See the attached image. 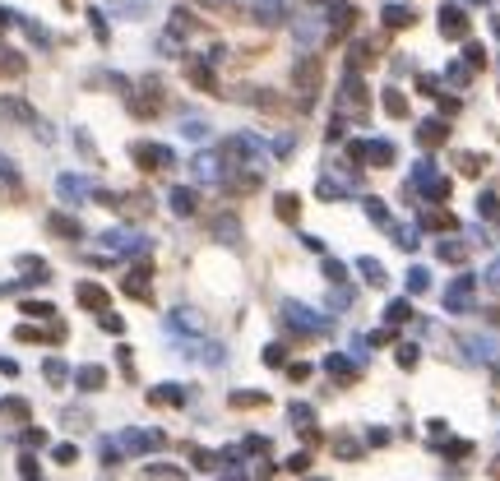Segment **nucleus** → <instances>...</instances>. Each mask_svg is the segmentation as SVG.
<instances>
[{"mask_svg": "<svg viewBox=\"0 0 500 481\" xmlns=\"http://www.w3.org/2000/svg\"><path fill=\"white\" fill-rule=\"evenodd\" d=\"M282 324L292 328V333H301V338H315L320 328H329V320L315 315L311 306H301V301H282Z\"/></svg>", "mask_w": 500, "mask_h": 481, "instance_id": "1", "label": "nucleus"}, {"mask_svg": "<svg viewBox=\"0 0 500 481\" xmlns=\"http://www.w3.org/2000/svg\"><path fill=\"white\" fill-rule=\"evenodd\" d=\"M130 157H135V167H144V171H172L176 167V153L167 148V144H148V139H140L135 148H130Z\"/></svg>", "mask_w": 500, "mask_h": 481, "instance_id": "2", "label": "nucleus"}, {"mask_svg": "<svg viewBox=\"0 0 500 481\" xmlns=\"http://www.w3.org/2000/svg\"><path fill=\"white\" fill-rule=\"evenodd\" d=\"M472 296H477V278H472V273L454 278L450 287H445V311H450V315H463V311H472Z\"/></svg>", "mask_w": 500, "mask_h": 481, "instance_id": "3", "label": "nucleus"}, {"mask_svg": "<svg viewBox=\"0 0 500 481\" xmlns=\"http://www.w3.org/2000/svg\"><path fill=\"white\" fill-rule=\"evenodd\" d=\"M116 444H121L125 453H135V458H140V453L162 449V444H167V435H162V431H125L121 440H116Z\"/></svg>", "mask_w": 500, "mask_h": 481, "instance_id": "4", "label": "nucleus"}, {"mask_svg": "<svg viewBox=\"0 0 500 481\" xmlns=\"http://www.w3.org/2000/svg\"><path fill=\"white\" fill-rule=\"evenodd\" d=\"M102 246H107L111 255H148V241H144L140 232H121V227L102 236Z\"/></svg>", "mask_w": 500, "mask_h": 481, "instance_id": "5", "label": "nucleus"}, {"mask_svg": "<svg viewBox=\"0 0 500 481\" xmlns=\"http://www.w3.org/2000/svg\"><path fill=\"white\" fill-rule=\"evenodd\" d=\"M75 389H79V393H97V389H107V366L84 361V366L75 371Z\"/></svg>", "mask_w": 500, "mask_h": 481, "instance_id": "6", "label": "nucleus"}, {"mask_svg": "<svg viewBox=\"0 0 500 481\" xmlns=\"http://www.w3.org/2000/svg\"><path fill=\"white\" fill-rule=\"evenodd\" d=\"M75 301L84 306V311L102 315V311H107V287H102V282H79V287H75Z\"/></svg>", "mask_w": 500, "mask_h": 481, "instance_id": "7", "label": "nucleus"}, {"mask_svg": "<svg viewBox=\"0 0 500 481\" xmlns=\"http://www.w3.org/2000/svg\"><path fill=\"white\" fill-rule=\"evenodd\" d=\"M56 190H61L65 204H84L88 195H93V181H88V176H61V181H56Z\"/></svg>", "mask_w": 500, "mask_h": 481, "instance_id": "8", "label": "nucleus"}, {"mask_svg": "<svg viewBox=\"0 0 500 481\" xmlns=\"http://www.w3.org/2000/svg\"><path fill=\"white\" fill-rule=\"evenodd\" d=\"M0 417L10 421V426H28L32 421V403L28 398H19V393H10V398H0Z\"/></svg>", "mask_w": 500, "mask_h": 481, "instance_id": "9", "label": "nucleus"}, {"mask_svg": "<svg viewBox=\"0 0 500 481\" xmlns=\"http://www.w3.org/2000/svg\"><path fill=\"white\" fill-rule=\"evenodd\" d=\"M125 296H135V301H153V287H148V259H140V268L121 282Z\"/></svg>", "mask_w": 500, "mask_h": 481, "instance_id": "10", "label": "nucleus"}, {"mask_svg": "<svg viewBox=\"0 0 500 481\" xmlns=\"http://www.w3.org/2000/svg\"><path fill=\"white\" fill-rule=\"evenodd\" d=\"M190 393H186V384H153L148 389V407H181Z\"/></svg>", "mask_w": 500, "mask_h": 481, "instance_id": "11", "label": "nucleus"}, {"mask_svg": "<svg viewBox=\"0 0 500 481\" xmlns=\"http://www.w3.org/2000/svg\"><path fill=\"white\" fill-rule=\"evenodd\" d=\"M47 232L65 236V241H84V222L70 213H47Z\"/></svg>", "mask_w": 500, "mask_h": 481, "instance_id": "12", "label": "nucleus"}, {"mask_svg": "<svg viewBox=\"0 0 500 481\" xmlns=\"http://www.w3.org/2000/svg\"><path fill=\"white\" fill-rule=\"evenodd\" d=\"M167 204H172V213H176V217H195V208H200V190L176 186L172 195H167Z\"/></svg>", "mask_w": 500, "mask_h": 481, "instance_id": "13", "label": "nucleus"}, {"mask_svg": "<svg viewBox=\"0 0 500 481\" xmlns=\"http://www.w3.org/2000/svg\"><path fill=\"white\" fill-rule=\"evenodd\" d=\"M398 162V148L390 139H371L366 144V167H394Z\"/></svg>", "mask_w": 500, "mask_h": 481, "instance_id": "14", "label": "nucleus"}, {"mask_svg": "<svg viewBox=\"0 0 500 481\" xmlns=\"http://www.w3.org/2000/svg\"><path fill=\"white\" fill-rule=\"evenodd\" d=\"M407 320H412V301H407V296H394L390 306H385V324L398 328V324H407Z\"/></svg>", "mask_w": 500, "mask_h": 481, "instance_id": "15", "label": "nucleus"}, {"mask_svg": "<svg viewBox=\"0 0 500 481\" xmlns=\"http://www.w3.org/2000/svg\"><path fill=\"white\" fill-rule=\"evenodd\" d=\"M42 380H47L51 389H61L65 380H70V366H65L61 357H47V361H42Z\"/></svg>", "mask_w": 500, "mask_h": 481, "instance_id": "16", "label": "nucleus"}, {"mask_svg": "<svg viewBox=\"0 0 500 481\" xmlns=\"http://www.w3.org/2000/svg\"><path fill=\"white\" fill-rule=\"evenodd\" d=\"M417 139H422V148H440V144L450 139V130H445L440 121H426L422 130H417Z\"/></svg>", "mask_w": 500, "mask_h": 481, "instance_id": "17", "label": "nucleus"}, {"mask_svg": "<svg viewBox=\"0 0 500 481\" xmlns=\"http://www.w3.org/2000/svg\"><path fill=\"white\" fill-rule=\"evenodd\" d=\"M436 259H445V264H463V259H468V246H463V241H440Z\"/></svg>", "mask_w": 500, "mask_h": 481, "instance_id": "18", "label": "nucleus"}, {"mask_svg": "<svg viewBox=\"0 0 500 481\" xmlns=\"http://www.w3.org/2000/svg\"><path fill=\"white\" fill-rule=\"evenodd\" d=\"M325 371L334 375L338 384H352V380H357V371H352V361H347V357H329V361H325Z\"/></svg>", "mask_w": 500, "mask_h": 481, "instance_id": "19", "label": "nucleus"}, {"mask_svg": "<svg viewBox=\"0 0 500 481\" xmlns=\"http://www.w3.org/2000/svg\"><path fill=\"white\" fill-rule=\"evenodd\" d=\"M357 273L371 282V287H385V282H390V278H385V264H380V259H357Z\"/></svg>", "mask_w": 500, "mask_h": 481, "instance_id": "20", "label": "nucleus"}, {"mask_svg": "<svg viewBox=\"0 0 500 481\" xmlns=\"http://www.w3.org/2000/svg\"><path fill=\"white\" fill-rule=\"evenodd\" d=\"M167 328H172V333H195L200 320H195V311H172L167 315Z\"/></svg>", "mask_w": 500, "mask_h": 481, "instance_id": "21", "label": "nucleus"}, {"mask_svg": "<svg viewBox=\"0 0 500 481\" xmlns=\"http://www.w3.org/2000/svg\"><path fill=\"white\" fill-rule=\"evenodd\" d=\"M315 195H320V199H347V186L334 181V176H320V181H315Z\"/></svg>", "mask_w": 500, "mask_h": 481, "instance_id": "22", "label": "nucleus"}, {"mask_svg": "<svg viewBox=\"0 0 500 481\" xmlns=\"http://www.w3.org/2000/svg\"><path fill=\"white\" fill-rule=\"evenodd\" d=\"M422 222L431 227V232H450V227H454V213H450V208H426Z\"/></svg>", "mask_w": 500, "mask_h": 481, "instance_id": "23", "label": "nucleus"}, {"mask_svg": "<svg viewBox=\"0 0 500 481\" xmlns=\"http://www.w3.org/2000/svg\"><path fill=\"white\" fill-rule=\"evenodd\" d=\"M361 208H366V217H371V222H380V227H390V222H394L390 208H385V199H375V195H366V199H361Z\"/></svg>", "mask_w": 500, "mask_h": 481, "instance_id": "24", "label": "nucleus"}, {"mask_svg": "<svg viewBox=\"0 0 500 481\" xmlns=\"http://www.w3.org/2000/svg\"><path fill=\"white\" fill-rule=\"evenodd\" d=\"M390 232H394V241H398V250H407V255L422 246V241H417V227H412V222H403V227H394V222H390Z\"/></svg>", "mask_w": 500, "mask_h": 481, "instance_id": "25", "label": "nucleus"}, {"mask_svg": "<svg viewBox=\"0 0 500 481\" xmlns=\"http://www.w3.org/2000/svg\"><path fill=\"white\" fill-rule=\"evenodd\" d=\"M218 176H222L218 157H195V181H218Z\"/></svg>", "mask_w": 500, "mask_h": 481, "instance_id": "26", "label": "nucleus"}, {"mask_svg": "<svg viewBox=\"0 0 500 481\" xmlns=\"http://www.w3.org/2000/svg\"><path fill=\"white\" fill-rule=\"evenodd\" d=\"M334 453H338L343 463H352V458H361V444H357V435H338V440H334Z\"/></svg>", "mask_w": 500, "mask_h": 481, "instance_id": "27", "label": "nucleus"}, {"mask_svg": "<svg viewBox=\"0 0 500 481\" xmlns=\"http://www.w3.org/2000/svg\"><path fill=\"white\" fill-rule=\"evenodd\" d=\"M190 467H195V472H213V467H222V463H218L213 449H190Z\"/></svg>", "mask_w": 500, "mask_h": 481, "instance_id": "28", "label": "nucleus"}, {"mask_svg": "<svg viewBox=\"0 0 500 481\" xmlns=\"http://www.w3.org/2000/svg\"><path fill=\"white\" fill-rule=\"evenodd\" d=\"M445 458H472V440H445V444H436Z\"/></svg>", "mask_w": 500, "mask_h": 481, "instance_id": "29", "label": "nucleus"}, {"mask_svg": "<svg viewBox=\"0 0 500 481\" xmlns=\"http://www.w3.org/2000/svg\"><path fill=\"white\" fill-rule=\"evenodd\" d=\"M278 217H282V222H297V217H301V199H297V195H278Z\"/></svg>", "mask_w": 500, "mask_h": 481, "instance_id": "30", "label": "nucleus"}, {"mask_svg": "<svg viewBox=\"0 0 500 481\" xmlns=\"http://www.w3.org/2000/svg\"><path fill=\"white\" fill-rule=\"evenodd\" d=\"M407 292H412V296L431 292V273H426V268H407Z\"/></svg>", "mask_w": 500, "mask_h": 481, "instance_id": "31", "label": "nucleus"}, {"mask_svg": "<svg viewBox=\"0 0 500 481\" xmlns=\"http://www.w3.org/2000/svg\"><path fill=\"white\" fill-rule=\"evenodd\" d=\"M236 449H241V453H255V458H265V453L273 449V444H269L265 435H246V440H241V444H236Z\"/></svg>", "mask_w": 500, "mask_h": 481, "instance_id": "32", "label": "nucleus"}, {"mask_svg": "<svg viewBox=\"0 0 500 481\" xmlns=\"http://www.w3.org/2000/svg\"><path fill=\"white\" fill-rule=\"evenodd\" d=\"M213 236H222V241L232 246L236 236H241V227H236V217H213Z\"/></svg>", "mask_w": 500, "mask_h": 481, "instance_id": "33", "label": "nucleus"}, {"mask_svg": "<svg viewBox=\"0 0 500 481\" xmlns=\"http://www.w3.org/2000/svg\"><path fill=\"white\" fill-rule=\"evenodd\" d=\"M23 315L28 320H56V306L51 301H23Z\"/></svg>", "mask_w": 500, "mask_h": 481, "instance_id": "34", "label": "nucleus"}, {"mask_svg": "<svg viewBox=\"0 0 500 481\" xmlns=\"http://www.w3.org/2000/svg\"><path fill=\"white\" fill-rule=\"evenodd\" d=\"M269 403V393H246V389H236L232 393V407L241 412V407H265Z\"/></svg>", "mask_w": 500, "mask_h": 481, "instance_id": "35", "label": "nucleus"}, {"mask_svg": "<svg viewBox=\"0 0 500 481\" xmlns=\"http://www.w3.org/2000/svg\"><path fill=\"white\" fill-rule=\"evenodd\" d=\"M97 449H102V467H121L125 449H121V444H116V440H102V444H97Z\"/></svg>", "mask_w": 500, "mask_h": 481, "instance_id": "36", "label": "nucleus"}, {"mask_svg": "<svg viewBox=\"0 0 500 481\" xmlns=\"http://www.w3.org/2000/svg\"><path fill=\"white\" fill-rule=\"evenodd\" d=\"M287 417L297 421V431H306V426H315V407H306V403H292V407H287Z\"/></svg>", "mask_w": 500, "mask_h": 481, "instance_id": "37", "label": "nucleus"}, {"mask_svg": "<svg viewBox=\"0 0 500 481\" xmlns=\"http://www.w3.org/2000/svg\"><path fill=\"white\" fill-rule=\"evenodd\" d=\"M477 213H482L486 222H496V217H500V195H491V190H486L482 199H477Z\"/></svg>", "mask_w": 500, "mask_h": 481, "instance_id": "38", "label": "nucleus"}, {"mask_svg": "<svg viewBox=\"0 0 500 481\" xmlns=\"http://www.w3.org/2000/svg\"><path fill=\"white\" fill-rule=\"evenodd\" d=\"M440 28H445V37H463V28H468V23H463V14H459V10H445V23H440Z\"/></svg>", "mask_w": 500, "mask_h": 481, "instance_id": "39", "label": "nucleus"}, {"mask_svg": "<svg viewBox=\"0 0 500 481\" xmlns=\"http://www.w3.org/2000/svg\"><path fill=\"white\" fill-rule=\"evenodd\" d=\"M265 366H269V371L287 366V347H282V342H269V347H265Z\"/></svg>", "mask_w": 500, "mask_h": 481, "instance_id": "40", "label": "nucleus"}, {"mask_svg": "<svg viewBox=\"0 0 500 481\" xmlns=\"http://www.w3.org/2000/svg\"><path fill=\"white\" fill-rule=\"evenodd\" d=\"M19 477H23V481H42V467H37L32 453H19Z\"/></svg>", "mask_w": 500, "mask_h": 481, "instance_id": "41", "label": "nucleus"}, {"mask_svg": "<svg viewBox=\"0 0 500 481\" xmlns=\"http://www.w3.org/2000/svg\"><path fill=\"white\" fill-rule=\"evenodd\" d=\"M417 352H422V347H417V342H403V347H398V366H403V371H417Z\"/></svg>", "mask_w": 500, "mask_h": 481, "instance_id": "42", "label": "nucleus"}, {"mask_svg": "<svg viewBox=\"0 0 500 481\" xmlns=\"http://www.w3.org/2000/svg\"><path fill=\"white\" fill-rule=\"evenodd\" d=\"M385 111H390V116H407V97L398 93V88H390V93H385Z\"/></svg>", "mask_w": 500, "mask_h": 481, "instance_id": "43", "label": "nucleus"}, {"mask_svg": "<svg viewBox=\"0 0 500 481\" xmlns=\"http://www.w3.org/2000/svg\"><path fill=\"white\" fill-rule=\"evenodd\" d=\"M426 440H431V444H445V440H450V421H426Z\"/></svg>", "mask_w": 500, "mask_h": 481, "instance_id": "44", "label": "nucleus"}, {"mask_svg": "<svg viewBox=\"0 0 500 481\" xmlns=\"http://www.w3.org/2000/svg\"><path fill=\"white\" fill-rule=\"evenodd\" d=\"M385 19H390V28H407V23H412V10H403V5H390V10H385Z\"/></svg>", "mask_w": 500, "mask_h": 481, "instance_id": "45", "label": "nucleus"}, {"mask_svg": "<svg viewBox=\"0 0 500 481\" xmlns=\"http://www.w3.org/2000/svg\"><path fill=\"white\" fill-rule=\"evenodd\" d=\"M51 458H56L61 467H70V463H79V449L75 444H51Z\"/></svg>", "mask_w": 500, "mask_h": 481, "instance_id": "46", "label": "nucleus"}, {"mask_svg": "<svg viewBox=\"0 0 500 481\" xmlns=\"http://www.w3.org/2000/svg\"><path fill=\"white\" fill-rule=\"evenodd\" d=\"M23 444L28 449H47V431L42 426H23Z\"/></svg>", "mask_w": 500, "mask_h": 481, "instance_id": "47", "label": "nucleus"}, {"mask_svg": "<svg viewBox=\"0 0 500 481\" xmlns=\"http://www.w3.org/2000/svg\"><path fill=\"white\" fill-rule=\"evenodd\" d=\"M454 162H459V171H463V176H477V171H482V157H477V153H459Z\"/></svg>", "mask_w": 500, "mask_h": 481, "instance_id": "48", "label": "nucleus"}, {"mask_svg": "<svg viewBox=\"0 0 500 481\" xmlns=\"http://www.w3.org/2000/svg\"><path fill=\"white\" fill-rule=\"evenodd\" d=\"M97 324H102V333H125V320H121V315H111V311L97 315Z\"/></svg>", "mask_w": 500, "mask_h": 481, "instance_id": "49", "label": "nucleus"}, {"mask_svg": "<svg viewBox=\"0 0 500 481\" xmlns=\"http://www.w3.org/2000/svg\"><path fill=\"white\" fill-rule=\"evenodd\" d=\"M15 338H19V342H47V328H32V324H19V328H15Z\"/></svg>", "mask_w": 500, "mask_h": 481, "instance_id": "50", "label": "nucleus"}, {"mask_svg": "<svg viewBox=\"0 0 500 481\" xmlns=\"http://www.w3.org/2000/svg\"><path fill=\"white\" fill-rule=\"evenodd\" d=\"M282 467H287V472H297V477H306V472H311V453H292Z\"/></svg>", "mask_w": 500, "mask_h": 481, "instance_id": "51", "label": "nucleus"}, {"mask_svg": "<svg viewBox=\"0 0 500 481\" xmlns=\"http://www.w3.org/2000/svg\"><path fill=\"white\" fill-rule=\"evenodd\" d=\"M116 366H121L125 380H135V357H130V347H116Z\"/></svg>", "mask_w": 500, "mask_h": 481, "instance_id": "52", "label": "nucleus"}, {"mask_svg": "<svg viewBox=\"0 0 500 481\" xmlns=\"http://www.w3.org/2000/svg\"><path fill=\"white\" fill-rule=\"evenodd\" d=\"M190 84H195V88H213V75H209L204 65H190Z\"/></svg>", "mask_w": 500, "mask_h": 481, "instance_id": "53", "label": "nucleus"}, {"mask_svg": "<svg viewBox=\"0 0 500 481\" xmlns=\"http://www.w3.org/2000/svg\"><path fill=\"white\" fill-rule=\"evenodd\" d=\"M366 444H371V449H385V444H390V431H385V426H371V431H366Z\"/></svg>", "mask_w": 500, "mask_h": 481, "instance_id": "54", "label": "nucleus"}, {"mask_svg": "<svg viewBox=\"0 0 500 481\" xmlns=\"http://www.w3.org/2000/svg\"><path fill=\"white\" fill-rule=\"evenodd\" d=\"M181 135H186V139H204V135H209V125H204V121H186V125H181Z\"/></svg>", "mask_w": 500, "mask_h": 481, "instance_id": "55", "label": "nucleus"}, {"mask_svg": "<svg viewBox=\"0 0 500 481\" xmlns=\"http://www.w3.org/2000/svg\"><path fill=\"white\" fill-rule=\"evenodd\" d=\"M325 278H329V282H343V278H347V268H343V264H334V259H325Z\"/></svg>", "mask_w": 500, "mask_h": 481, "instance_id": "56", "label": "nucleus"}, {"mask_svg": "<svg viewBox=\"0 0 500 481\" xmlns=\"http://www.w3.org/2000/svg\"><path fill=\"white\" fill-rule=\"evenodd\" d=\"M287 375H292L297 384H306V380H311V366H287Z\"/></svg>", "mask_w": 500, "mask_h": 481, "instance_id": "57", "label": "nucleus"}, {"mask_svg": "<svg viewBox=\"0 0 500 481\" xmlns=\"http://www.w3.org/2000/svg\"><path fill=\"white\" fill-rule=\"evenodd\" d=\"M371 342H375V347H390V342H394V328H380V333H371Z\"/></svg>", "mask_w": 500, "mask_h": 481, "instance_id": "58", "label": "nucleus"}, {"mask_svg": "<svg viewBox=\"0 0 500 481\" xmlns=\"http://www.w3.org/2000/svg\"><path fill=\"white\" fill-rule=\"evenodd\" d=\"M0 375H10V380H15V375H19V361H10V357H0Z\"/></svg>", "mask_w": 500, "mask_h": 481, "instance_id": "59", "label": "nucleus"}, {"mask_svg": "<svg viewBox=\"0 0 500 481\" xmlns=\"http://www.w3.org/2000/svg\"><path fill=\"white\" fill-rule=\"evenodd\" d=\"M486 282H491V287H500V259H496L491 268H486Z\"/></svg>", "mask_w": 500, "mask_h": 481, "instance_id": "60", "label": "nucleus"}, {"mask_svg": "<svg viewBox=\"0 0 500 481\" xmlns=\"http://www.w3.org/2000/svg\"><path fill=\"white\" fill-rule=\"evenodd\" d=\"M491 384H496V389H500V366H491Z\"/></svg>", "mask_w": 500, "mask_h": 481, "instance_id": "61", "label": "nucleus"}, {"mask_svg": "<svg viewBox=\"0 0 500 481\" xmlns=\"http://www.w3.org/2000/svg\"><path fill=\"white\" fill-rule=\"evenodd\" d=\"M486 315H491V324H500V306H496V311H486Z\"/></svg>", "mask_w": 500, "mask_h": 481, "instance_id": "62", "label": "nucleus"}, {"mask_svg": "<svg viewBox=\"0 0 500 481\" xmlns=\"http://www.w3.org/2000/svg\"><path fill=\"white\" fill-rule=\"evenodd\" d=\"M491 477H500V458H496V467H491Z\"/></svg>", "mask_w": 500, "mask_h": 481, "instance_id": "63", "label": "nucleus"}, {"mask_svg": "<svg viewBox=\"0 0 500 481\" xmlns=\"http://www.w3.org/2000/svg\"><path fill=\"white\" fill-rule=\"evenodd\" d=\"M306 481H329V477H306Z\"/></svg>", "mask_w": 500, "mask_h": 481, "instance_id": "64", "label": "nucleus"}]
</instances>
